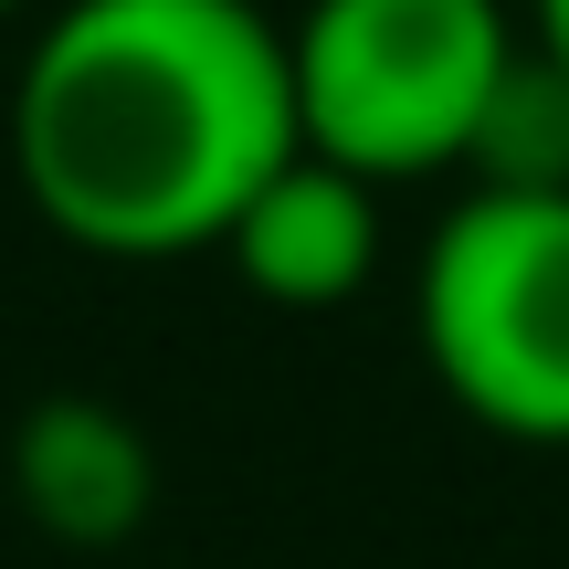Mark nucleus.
<instances>
[{"instance_id":"6","label":"nucleus","mask_w":569,"mask_h":569,"mask_svg":"<svg viewBox=\"0 0 569 569\" xmlns=\"http://www.w3.org/2000/svg\"><path fill=\"white\" fill-rule=\"evenodd\" d=\"M465 169H475V190H569V63L538 32L507 53Z\"/></svg>"},{"instance_id":"4","label":"nucleus","mask_w":569,"mask_h":569,"mask_svg":"<svg viewBox=\"0 0 569 569\" xmlns=\"http://www.w3.org/2000/svg\"><path fill=\"white\" fill-rule=\"evenodd\" d=\"M222 253L264 306L327 317V306L369 296V274H380V180H359V169L317 159V148L296 138L264 180H253V201L232 211Z\"/></svg>"},{"instance_id":"8","label":"nucleus","mask_w":569,"mask_h":569,"mask_svg":"<svg viewBox=\"0 0 569 569\" xmlns=\"http://www.w3.org/2000/svg\"><path fill=\"white\" fill-rule=\"evenodd\" d=\"M0 11H21V0H0Z\"/></svg>"},{"instance_id":"7","label":"nucleus","mask_w":569,"mask_h":569,"mask_svg":"<svg viewBox=\"0 0 569 569\" xmlns=\"http://www.w3.org/2000/svg\"><path fill=\"white\" fill-rule=\"evenodd\" d=\"M528 32H538V42H549V53H559V63H569V0H528Z\"/></svg>"},{"instance_id":"3","label":"nucleus","mask_w":569,"mask_h":569,"mask_svg":"<svg viewBox=\"0 0 569 569\" xmlns=\"http://www.w3.org/2000/svg\"><path fill=\"white\" fill-rule=\"evenodd\" d=\"M411 327L453 411L569 443V190H465L422 243Z\"/></svg>"},{"instance_id":"1","label":"nucleus","mask_w":569,"mask_h":569,"mask_svg":"<svg viewBox=\"0 0 569 569\" xmlns=\"http://www.w3.org/2000/svg\"><path fill=\"white\" fill-rule=\"evenodd\" d=\"M284 148V21L253 0H63L11 74L21 201L106 264L222 253Z\"/></svg>"},{"instance_id":"2","label":"nucleus","mask_w":569,"mask_h":569,"mask_svg":"<svg viewBox=\"0 0 569 569\" xmlns=\"http://www.w3.org/2000/svg\"><path fill=\"white\" fill-rule=\"evenodd\" d=\"M517 42L507 0H306L284 21L296 138L380 190L465 169Z\"/></svg>"},{"instance_id":"5","label":"nucleus","mask_w":569,"mask_h":569,"mask_svg":"<svg viewBox=\"0 0 569 569\" xmlns=\"http://www.w3.org/2000/svg\"><path fill=\"white\" fill-rule=\"evenodd\" d=\"M11 496L42 538L63 549H117L127 528H148V496H159V453L96 390H53V401L21 411L11 432Z\"/></svg>"}]
</instances>
